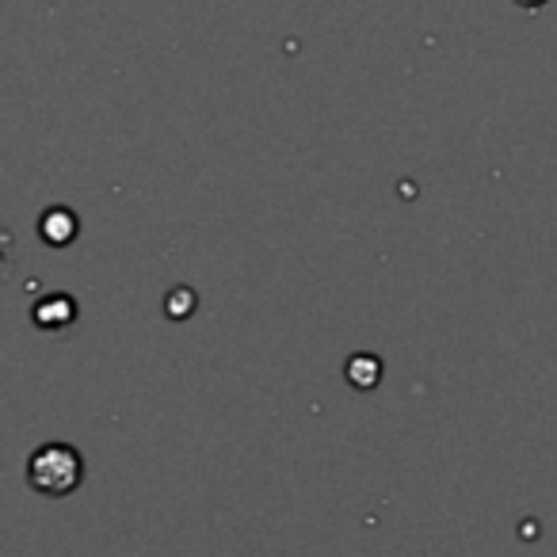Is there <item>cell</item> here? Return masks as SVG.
I'll use <instances>...</instances> for the list:
<instances>
[{
	"mask_svg": "<svg viewBox=\"0 0 557 557\" xmlns=\"http://www.w3.org/2000/svg\"><path fill=\"white\" fill-rule=\"evenodd\" d=\"M27 481L47 496L73 493L81 485V455L62 443H50V447L35 450V458L27 462Z\"/></svg>",
	"mask_w": 557,
	"mask_h": 557,
	"instance_id": "1",
	"label": "cell"
}]
</instances>
